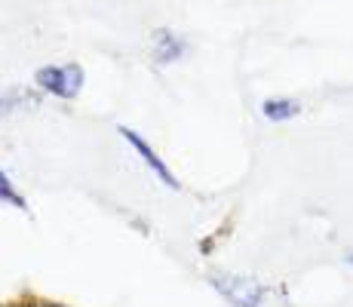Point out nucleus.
Returning <instances> with one entry per match:
<instances>
[{"label": "nucleus", "instance_id": "5", "mask_svg": "<svg viewBox=\"0 0 353 307\" xmlns=\"http://www.w3.org/2000/svg\"><path fill=\"white\" fill-rule=\"evenodd\" d=\"M261 111H264V117H270V120H289L298 114V105L295 101H286V99H270L261 105Z\"/></svg>", "mask_w": 353, "mask_h": 307}, {"label": "nucleus", "instance_id": "3", "mask_svg": "<svg viewBox=\"0 0 353 307\" xmlns=\"http://www.w3.org/2000/svg\"><path fill=\"white\" fill-rule=\"evenodd\" d=\"M179 56H185V40H179L169 31L154 34V59H157L160 65H169V61H175Z\"/></svg>", "mask_w": 353, "mask_h": 307}, {"label": "nucleus", "instance_id": "6", "mask_svg": "<svg viewBox=\"0 0 353 307\" xmlns=\"http://www.w3.org/2000/svg\"><path fill=\"white\" fill-rule=\"evenodd\" d=\"M0 200L10 203V206H16V209H22V212H28V203H25V197L19 194L16 188H12V181L3 175V169H0Z\"/></svg>", "mask_w": 353, "mask_h": 307}, {"label": "nucleus", "instance_id": "2", "mask_svg": "<svg viewBox=\"0 0 353 307\" xmlns=\"http://www.w3.org/2000/svg\"><path fill=\"white\" fill-rule=\"evenodd\" d=\"M120 135H123V139L129 141V145H132L135 148V151H139V157H141V160H145L148 163V166H151L154 169V175H157V179L163 181V184H166V188H179V179H175V175L172 172H169V169H166V163H163L160 160V157L157 154H154L151 151V145H148V141L145 139H139V135H135L132 132V129H126V126H120Z\"/></svg>", "mask_w": 353, "mask_h": 307}, {"label": "nucleus", "instance_id": "1", "mask_svg": "<svg viewBox=\"0 0 353 307\" xmlns=\"http://www.w3.org/2000/svg\"><path fill=\"white\" fill-rule=\"evenodd\" d=\"M37 83L40 90L59 95V99H74L83 86V71L77 65H50L37 71Z\"/></svg>", "mask_w": 353, "mask_h": 307}, {"label": "nucleus", "instance_id": "4", "mask_svg": "<svg viewBox=\"0 0 353 307\" xmlns=\"http://www.w3.org/2000/svg\"><path fill=\"white\" fill-rule=\"evenodd\" d=\"M219 289L234 298L240 307H255L258 301V289L246 279H219Z\"/></svg>", "mask_w": 353, "mask_h": 307}]
</instances>
